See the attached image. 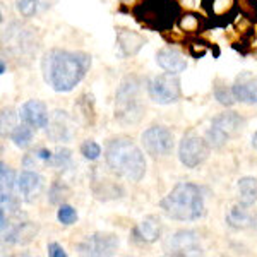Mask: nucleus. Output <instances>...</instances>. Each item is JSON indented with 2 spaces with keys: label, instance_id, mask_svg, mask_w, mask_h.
Here are the masks:
<instances>
[{
  "label": "nucleus",
  "instance_id": "1",
  "mask_svg": "<svg viewBox=\"0 0 257 257\" xmlns=\"http://www.w3.org/2000/svg\"><path fill=\"white\" fill-rule=\"evenodd\" d=\"M91 65V57L82 52L53 48L41 59L45 82L57 93H69L84 79Z\"/></svg>",
  "mask_w": 257,
  "mask_h": 257
},
{
  "label": "nucleus",
  "instance_id": "2",
  "mask_svg": "<svg viewBox=\"0 0 257 257\" xmlns=\"http://www.w3.org/2000/svg\"><path fill=\"white\" fill-rule=\"evenodd\" d=\"M105 161L111 173L128 182H139L146 175V160L131 139H111L105 149Z\"/></svg>",
  "mask_w": 257,
  "mask_h": 257
},
{
  "label": "nucleus",
  "instance_id": "3",
  "mask_svg": "<svg viewBox=\"0 0 257 257\" xmlns=\"http://www.w3.org/2000/svg\"><path fill=\"white\" fill-rule=\"evenodd\" d=\"M160 208L168 218L177 221H197L204 216V196L199 185L180 182L160 202Z\"/></svg>",
  "mask_w": 257,
  "mask_h": 257
},
{
  "label": "nucleus",
  "instance_id": "4",
  "mask_svg": "<svg viewBox=\"0 0 257 257\" xmlns=\"http://www.w3.org/2000/svg\"><path fill=\"white\" fill-rule=\"evenodd\" d=\"M132 14L143 26L155 31H170L180 19V7L175 0H139Z\"/></svg>",
  "mask_w": 257,
  "mask_h": 257
},
{
  "label": "nucleus",
  "instance_id": "5",
  "mask_svg": "<svg viewBox=\"0 0 257 257\" xmlns=\"http://www.w3.org/2000/svg\"><path fill=\"white\" fill-rule=\"evenodd\" d=\"M143 111L141 81L136 76H128L120 82L115 93V118L122 123H138L143 117Z\"/></svg>",
  "mask_w": 257,
  "mask_h": 257
},
{
  "label": "nucleus",
  "instance_id": "6",
  "mask_svg": "<svg viewBox=\"0 0 257 257\" xmlns=\"http://www.w3.org/2000/svg\"><path fill=\"white\" fill-rule=\"evenodd\" d=\"M243 118L240 117L237 111H226V113L218 115L213 118L211 125L206 132V141L211 148H221L233 138L235 134L242 128Z\"/></svg>",
  "mask_w": 257,
  "mask_h": 257
},
{
  "label": "nucleus",
  "instance_id": "7",
  "mask_svg": "<svg viewBox=\"0 0 257 257\" xmlns=\"http://www.w3.org/2000/svg\"><path fill=\"white\" fill-rule=\"evenodd\" d=\"M148 94L158 105H172L180 99L182 88L178 74H160L148 82Z\"/></svg>",
  "mask_w": 257,
  "mask_h": 257
},
{
  "label": "nucleus",
  "instance_id": "8",
  "mask_svg": "<svg viewBox=\"0 0 257 257\" xmlns=\"http://www.w3.org/2000/svg\"><path fill=\"white\" fill-rule=\"evenodd\" d=\"M0 230H2L4 242L12 243V245H26V243H30L36 237L38 225L30 221L26 218V214H21L19 211L16 214H11L7 225L2 226Z\"/></svg>",
  "mask_w": 257,
  "mask_h": 257
},
{
  "label": "nucleus",
  "instance_id": "9",
  "mask_svg": "<svg viewBox=\"0 0 257 257\" xmlns=\"http://www.w3.org/2000/svg\"><path fill=\"white\" fill-rule=\"evenodd\" d=\"M209 143L196 134L184 136L178 146V158L187 168H196L209 156Z\"/></svg>",
  "mask_w": 257,
  "mask_h": 257
},
{
  "label": "nucleus",
  "instance_id": "10",
  "mask_svg": "<svg viewBox=\"0 0 257 257\" xmlns=\"http://www.w3.org/2000/svg\"><path fill=\"white\" fill-rule=\"evenodd\" d=\"M143 146L151 156H168L173 149V134L163 125H153L143 132Z\"/></svg>",
  "mask_w": 257,
  "mask_h": 257
},
{
  "label": "nucleus",
  "instance_id": "11",
  "mask_svg": "<svg viewBox=\"0 0 257 257\" xmlns=\"http://www.w3.org/2000/svg\"><path fill=\"white\" fill-rule=\"evenodd\" d=\"M31 31L33 30L30 28L21 26L18 23L11 24L7 30V45H9L11 52L18 57V60L36 53V41Z\"/></svg>",
  "mask_w": 257,
  "mask_h": 257
},
{
  "label": "nucleus",
  "instance_id": "12",
  "mask_svg": "<svg viewBox=\"0 0 257 257\" xmlns=\"http://www.w3.org/2000/svg\"><path fill=\"white\" fill-rule=\"evenodd\" d=\"M118 248V238L111 233H94L77 243L81 255H111Z\"/></svg>",
  "mask_w": 257,
  "mask_h": 257
},
{
  "label": "nucleus",
  "instance_id": "13",
  "mask_svg": "<svg viewBox=\"0 0 257 257\" xmlns=\"http://www.w3.org/2000/svg\"><path fill=\"white\" fill-rule=\"evenodd\" d=\"M45 182L36 170H24L18 175V192L24 202L31 204L43 194Z\"/></svg>",
  "mask_w": 257,
  "mask_h": 257
},
{
  "label": "nucleus",
  "instance_id": "14",
  "mask_svg": "<svg viewBox=\"0 0 257 257\" xmlns=\"http://www.w3.org/2000/svg\"><path fill=\"white\" fill-rule=\"evenodd\" d=\"M21 122L28 123L33 128H45L50 123V113L43 101L40 99H28L19 110Z\"/></svg>",
  "mask_w": 257,
  "mask_h": 257
},
{
  "label": "nucleus",
  "instance_id": "15",
  "mask_svg": "<svg viewBox=\"0 0 257 257\" xmlns=\"http://www.w3.org/2000/svg\"><path fill=\"white\" fill-rule=\"evenodd\" d=\"M165 248L177 255H190L201 250L199 247V235L192 230H180L165 243Z\"/></svg>",
  "mask_w": 257,
  "mask_h": 257
},
{
  "label": "nucleus",
  "instance_id": "16",
  "mask_svg": "<svg viewBox=\"0 0 257 257\" xmlns=\"http://www.w3.org/2000/svg\"><path fill=\"white\" fill-rule=\"evenodd\" d=\"M233 94L240 103L247 105H257V74L252 72H242L237 76L233 86Z\"/></svg>",
  "mask_w": 257,
  "mask_h": 257
},
{
  "label": "nucleus",
  "instance_id": "17",
  "mask_svg": "<svg viewBox=\"0 0 257 257\" xmlns=\"http://www.w3.org/2000/svg\"><path fill=\"white\" fill-rule=\"evenodd\" d=\"M156 64L163 70L172 74H180L187 69V59L175 47H165L156 53Z\"/></svg>",
  "mask_w": 257,
  "mask_h": 257
},
{
  "label": "nucleus",
  "instance_id": "18",
  "mask_svg": "<svg viewBox=\"0 0 257 257\" xmlns=\"http://www.w3.org/2000/svg\"><path fill=\"white\" fill-rule=\"evenodd\" d=\"M144 43H146V38L141 33L127 30V28H117V47L122 57L136 55L144 47Z\"/></svg>",
  "mask_w": 257,
  "mask_h": 257
},
{
  "label": "nucleus",
  "instance_id": "19",
  "mask_svg": "<svg viewBox=\"0 0 257 257\" xmlns=\"http://www.w3.org/2000/svg\"><path fill=\"white\" fill-rule=\"evenodd\" d=\"M47 136L53 143H69V139L72 138L70 132V123L69 117L65 111L57 110L53 117H50V123L47 127Z\"/></svg>",
  "mask_w": 257,
  "mask_h": 257
},
{
  "label": "nucleus",
  "instance_id": "20",
  "mask_svg": "<svg viewBox=\"0 0 257 257\" xmlns=\"http://www.w3.org/2000/svg\"><path fill=\"white\" fill-rule=\"evenodd\" d=\"M226 223L228 226L235 228V230H245L250 228L257 233V213H250L245 206H235L228 211L226 214Z\"/></svg>",
  "mask_w": 257,
  "mask_h": 257
},
{
  "label": "nucleus",
  "instance_id": "21",
  "mask_svg": "<svg viewBox=\"0 0 257 257\" xmlns=\"http://www.w3.org/2000/svg\"><path fill=\"white\" fill-rule=\"evenodd\" d=\"M161 235V223L156 216H148L139 223L132 231V237L136 242L141 243H153Z\"/></svg>",
  "mask_w": 257,
  "mask_h": 257
},
{
  "label": "nucleus",
  "instance_id": "22",
  "mask_svg": "<svg viewBox=\"0 0 257 257\" xmlns=\"http://www.w3.org/2000/svg\"><path fill=\"white\" fill-rule=\"evenodd\" d=\"M257 201V178L243 177L237 184V202L240 206L252 208Z\"/></svg>",
  "mask_w": 257,
  "mask_h": 257
},
{
  "label": "nucleus",
  "instance_id": "23",
  "mask_svg": "<svg viewBox=\"0 0 257 257\" xmlns=\"http://www.w3.org/2000/svg\"><path fill=\"white\" fill-rule=\"evenodd\" d=\"M59 0H16V9L24 18H33L40 12L48 11Z\"/></svg>",
  "mask_w": 257,
  "mask_h": 257
},
{
  "label": "nucleus",
  "instance_id": "24",
  "mask_svg": "<svg viewBox=\"0 0 257 257\" xmlns=\"http://www.w3.org/2000/svg\"><path fill=\"white\" fill-rule=\"evenodd\" d=\"M33 131L35 128L30 127L28 123H19L11 131V141L14 143V146H18L21 149H26L31 146L33 143Z\"/></svg>",
  "mask_w": 257,
  "mask_h": 257
},
{
  "label": "nucleus",
  "instance_id": "25",
  "mask_svg": "<svg viewBox=\"0 0 257 257\" xmlns=\"http://www.w3.org/2000/svg\"><path fill=\"white\" fill-rule=\"evenodd\" d=\"M0 192H18V177L6 163L0 165Z\"/></svg>",
  "mask_w": 257,
  "mask_h": 257
},
{
  "label": "nucleus",
  "instance_id": "26",
  "mask_svg": "<svg viewBox=\"0 0 257 257\" xmlns=\"http://www.w3.org/2000/svg\"><path fill=\"white\" fill-rule=\"evenodd\" d=\"M21 197L19 192H0V209L4 213L16 214L21 211Z\"/></svg>",
  "mask_w": 257,
  "mask_h": 257
},
{
  "label": "nucleus",
  "instance_id": "27",
  "mask_svg": "<svg viewBox=\"0 0 257 257\" xmlns=\"http://www.w3.org/2000/svg\"><path fill=\"white\" fill-rule=\"evenodd\" d=\"M52 168L59 170V172H67L72 168V153L67 148H59L53 153Z\"/></svg>",
  "mask_w": 257,
  "mask_h": 257
},
{
  "label": "nucleus",
  "instance_id": "28",
  "mask_svg": "<svg viewBox=\"0 0 257 257\" xmlns=\"http://www.w3.org/2000/svg\"><path fill=\"white\" fill-rule=\"evenodd\" d=\"M202 4L214 16H228V12L235 7V0H202Z\"/></svg>",
  "mask_w": 257,
  "mask_h": 257
},
{
  "label": "nucleus",
  "instance_id": "29",
  "mask_svg": "<svg viewBox=\"0 0 257 257\" xmlns=\"http://www.w3.org/2000/svg\"><path fill=\"white\" fill-rule=\"evenodd\" d=\"M69 187L64 184V182H60V180H57V182H53L52 184V187H50L48 190V197H50V202L52 204H64L65 202V199L69 197Z\"/></svg>",
  "mask_w": 257,
  "mask_h": 257
},
{
  "label": "nucleus",
  "instance_id": "30",
  "mask_svg": "<svg viewBox=\"0 0 257 257\" xmlns=\"http://www.w3.org/2000/svg\"><path fill=\"white\" fill-rule=\"evenodd\" d=\"M214 98H216L218 103H221L223 106H231L237 101V98H235V94H233V89L226 88L225 84H219V82L214 86Z\"/></svg>",
  "mask_w": 257,
  "mask_h": 257
},
{
  "label": "nucleus",
  "instance_id": "31",
  "mask_svg": "<svg viewBox=\"0 0 257 257\" xmlns=\"http://www.w3.org/2000/svg\"><path fill=\"white\" fill-rule=\"evenodd\" d=\"M57 219L62 223V225L69 226V225H74L77 221V211L69 204H60L59 206V211H57Z\"/></svg>",
  "mask_w": 257,
  "mask_h": 257
},
{
  "label": "nucleus",
  "instance_id": "32",
  "mask_svg": "<svg viewBox=\"0 0 257 257\" xmlns=\"http://www.w3.org/2000/svg\"><path fill=\"white\" fill-rule=\"evenodd\" d=\"M199 24H201V16L192 14V12L180 16V19H178V26H180V30L187 31V33L199 31Z\"/></svg>",
  "mask_w": 257,
  "mask_h": 257
},
{
  "label": "nucleus",
  "instance_id": "33",
  "mask_svg": "<svg viewBox=\"0 0 257 257\" xmlns=\"http://www.w3.org/2000/svg\"><path fill=\"white\" fill-rule=\"evenodd\" d=\"M18 118L19 113H16V110L12 108H4L2 110V117H0V125H2V134H6V131L11 134V131L18 125Z\"/></svg>",
  "mask_w": 257,
  "mask_h": 257
},
{
  "label": "nucleus",
  "instance_id": "34",
  "mask_svg": "<svg viewBox=\"0 0 257 257\" xmlns=\"http://www.w3.org/2000/svg\"><path fill=\"white\" fill-rule=\"evenodd\" d=\"M81 155L89 161H96L99 156H101V148H99L98 143L88 139L81 144Z\"/></svg>",
  "mask_w": 257,
  "mask_h": 257
},
{
  "label": "nucleus",
  "instance_id": "35",
  "mask_svg": "<svg viewBox=\"0 0 257 257\" xmlns=\"http://www.w3.org/2000/svg\"><path fill=\"white\" fill-rule=\"evenodd\" d=\"M47 250H48V255H52V257H65L67 255V252L64 250V247L57 242H50Z\"/></svg>",
  "mask_w": 257,
  "mask_h": 257
},
{
  "label": "nucleus",
  "instance_id": "36",
  "mask_svg": "<svg viewBox=\"0 0 257 257\" xmlns=\"http://www.w3.org/2000/svg\"><path fill=\"white\" fill-rule=\"evenodd\" d=\"M252 146H254L255 149H257V132L254 136H252Z\"/></svg>",
  "mask_w": 257,
  "mask_h": 257
},
{
  "label": "nucleus",
  "instance_id": "37",
  "mask_svg": "<svg viewBox=\"0 0 257 257\" xmlns=\"http://www.w3.org/2000/svg\"><path fill=\"white\" fill-rule=\"evenodd\" d=\"M0 74H6V62L2 60V64H0Z\"/></svg>",
  "mask_w": 257,
  "mask_h": 257
}]
</instances>
